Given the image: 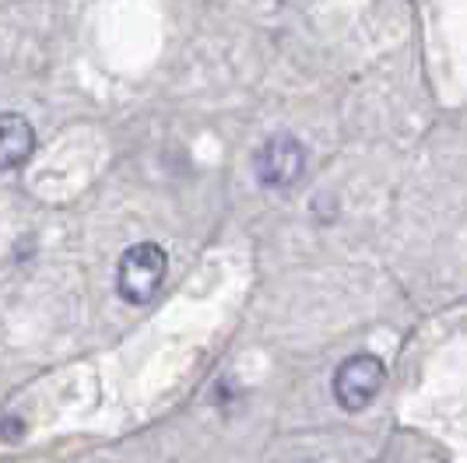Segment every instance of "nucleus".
I'll return each mask as SVG.
<instances>
[{"label":"nucleus","mask_w":467,"mask_h":463,"mask_svg":"<svg viewBox=\"0 0 467 463\" xmlns=\"http://www.w3.org/2000/svg\"><path fill=\"white\" fill-rule=\"evenodd\" d=\"M254 169H257V180L271 190H285L292 186L306 169V151L303 144L292 138V134H278L271 138L254 159Z\"/></svg>","instance_id":"nucleus-3"},{"label":"nucleus","mask_w":467,"mask_h":463,"mask_svg":"<svg viewBox=\"0 0 467 463\" xmlns=\"http://www.w3.org/2000/svg\"><path fill=\"white\" fill-rule=\"evenodd\" d=\"M165 271H169V260H165L162 246H155V242L130 246L127 253L119 256V267H117L119 295L130 302V305H148V302L162 292Z\"/></svg>","instance_id":"nucleus-1"},{"label":"nucleus","mask_w":467,"mask_h":463,"mask_svg":"<svg viewBox=\"0 0 467 463\" xmlns=\"http://www.w3.org/2000/svg\"><path fill=\"white\" fill-rule=\"evenodd\" d=\"M383 379H387V369L376 355H351L334 372V396L345 411H362L383 390Z\"/></svg>","instance_id":"nucleus-2"},{"label":"nucleus","mask_w":467,"mask_h":463,"mask_svg":"<svg viewBox=\"0 0 467 463\" xmlns=\"http://www.w3.org/2000/svg\"><path fill=\"white\" fill-rule=\"evenodd\" d=\"M36 151V130L22 113L0 116V172L22 169Z\"/></svg>","instance_id":"nucleus-4"}]
</instances>
